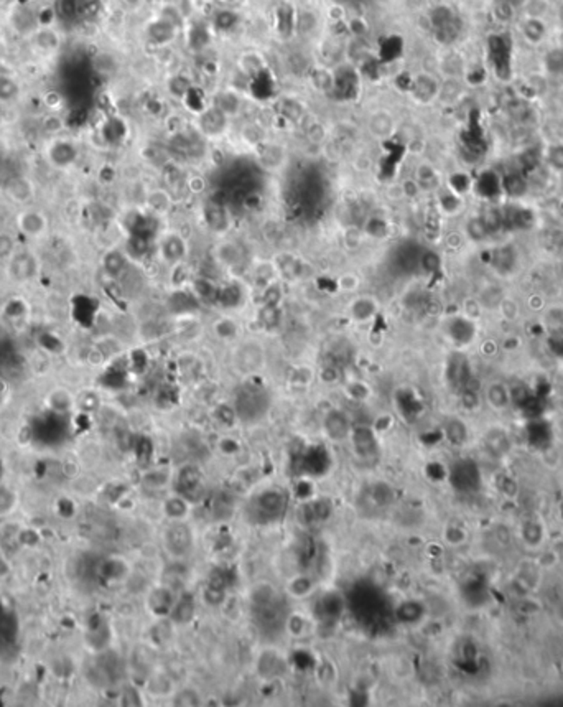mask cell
Listing matches in <instances>:
<instances>
[{
	"label": "cell",
	"instance_id": "33",
	"mask_svg": "<svg viewBox=\"0 0 563 707\" xmlns=\"http://www.w3.org/2000/svg\"><path fill=\"white\" fill-rule=\"evenodd\" d=\"M307 137L313 144H323L324 140H327V129L318 122L311 124V126L307 129Z\"/></svg>",
	"mask_w": 563,
	"mask_h": 707
},
{
	"label": "cell",
	"instance_id": "16",
	"mask_svg": "<svg viewBox=\"0 0 563 707\" xmlns=\"http://www.w3.org/2000/svg\"><path fill=\"white\" fill-rule=\"evenodd\" d=\"M333 513V505L329 500L308 501L302 508V519L305 525H318L327 521Z\"/></svg>",
	"mask_w": 563,
	"mask_h": 707
},
{
	"label": "cell",
	"instance_id": "22",
	"mask_svg": "<svg viewBox=\"0 0 563 707\" xmlns=\"http://www.w3.org/2000/svg\"><path fill=\"white\" fill-rule=\"evenodd\" d=\"M145 202H147L150 210H153L155 213H168L172 210V197L164 188L148 190Z\"/></svg>",
	"mask_w": 563,
	"mask_h": 707
},
{
	"label": "cell",
	"instance_id": "23",
	"mask_svg": "<svg viewBox=\"0 0 563 707\" xmlns=\"http://www.w3.org/2000/svg\"><path fill=\"white\" fill-rule=\"evenodd\" d=\"M173 605H175V597L170 590L158 589L152 594V596H150V607H152L153 612L158 615L170 613L172 612Z\"/></svg>",
	"mask_w": 563,
	"mask_h": 707
},
{
	"label": "cell",
	"instance_id": "17",
	"mask_svg": "<svg viewBox=\"0 0 563 707\" xmlns=\"http://www.w3.org/2000/svg\"><path fill=\"white\" fill-rule=\"evenodd\" d=\"M377 310L379 302L375 301V297H371V295H361V297H356L349 303V314L353 315V318L360 320V322L371 320L377 314Z\"/></svg>",
	"mask_w": 563,
	"mask_h": 707
},
{
	"label": "cell",
	"instance_id": "14",
	"mask_svg": "<svg viewBox=\"0 0 563 707\" xmlns=\"http://www.w3.org/2000/svg\"><path fill=\"white\" fill-rule=\"evenodd\" d=\"M395 129H397V126H395L394 116H392L389 111L377 109L369 116L368 131H369L371 137H374V139H377V140L390 139V137L394 135Z\"/></svg>",
	"mask_w": 563,
	"mask_h": 707
},
{
	"label": "cell",
	"instance_id": "6",
	"mask_svg": "<svg viewBox=\"0 0 563 707\" xmlns=\"http://www.w3.org/2000/svg\"><path fill=\"white\" fill-rule=\"evenodd\" d=\"M28 43L41 56L55 55L61 48V35L52 25H38L27 35Z\"/></svg>",
	"mask_w": 563,
	"mask_h": 707
},
{
	"label": "cell",
	"instance_id": "32",
	"mask_svg": "<svg viewBox=\"0 0 563 707\" xmlns=\"http://www.w3.org/2000/svg\"><path fill=\"white\" fill-rule=\"evenodd\" d=\"M360 277L356 276V274H344V276L340 277V281H338V285H340L341 290H344V292H356L357 289H360Z\"/></svg>",
	"mask_w": 563,
	"mask_h": 707
},
{
	"label": "cell",
	"instance_id": "18",
	"mask_svg": "<svg viewBox=\"0 0 563 707\" xmlns=\"http://www.w3.org/2000/svg\"><path fill=\"white\" fill-rule=\"evenodd\" d=\"M160 252L165 261L177 264L183 261V257L186 254V243L178 235H170L166 236L165 241H162Z\"/></svg>",
	"mask_w": 563,
	"mask_h": 707
},
{
	"label": "cell",
	"instance_id": "19",
	"mask_svg": "<svg viewBox=\"0 0 563 707\" xmlns=\"http://www.w3.org/2000/svg\"><path fill=\"white\" fill-rule=\"evenodd\" d=\"M195 612H196L195 598L191 597V594H183L178 600H175V605H173L170 615H172L175 623H178V625H185V623H190L191 620H193Z\"/></svg>",
	"mask_w": 563,
	"mask_h": 707
},
{
	"label": "cell",
	"instance_id": "35",
	"mask_svg": "<svg viewBox=\"0 0 563 707\" xmlns=\"http://www.w3.org/2000/svg\"><path fill=\"white\" fill-rule=\"evenodd\" d=\"M400 191H402L404 197L415 198L417 195L422 193V188H420V185L417 183L415 178H407L406 182L400 183Z\"/></svg>",
	"mask_w": 563,
	"mask_h": 707
},
{
	"label": "cell",
	"instance_id": "7",
	"mask_svg": "<svg viewBox=\"0 0 563 707\" xmlns=\"http://www.w3.org/2000/svg\"><path fill=\"white\" fill-rule=\"evenodd\" d=\"M16 230L22 232L25 238L40 239L49 230V219L43 211L27 208L16 216Z\"/></svg>",
	"mask_w": 563,
	"mask_h": 707
},
{
	"label": "cell",
	"instance_id": "15",
	"mask_svg": "<svg viewBox=\"0 0 563 707\" xmlns=\"http://www.w3.org/2000/svg\"><path fill=\"white\" fill-rule=\"evenodd\" d=\"M5 193L8 195V198L14 199L15 203L27 205V203L32 202V198L35 197V186H33L30 178L14 177L7 182Z\"/></svg>",
	"mask_w": 563,
	"mask_h": 707
},
{
	"label": "cell",
	"instance_id": "20",
	"mask_svg": "<svg viewBox=\"0 0 563 707\" xmlns=\"http://www.w3.org/2000/svg\"><path fill=\"white\" fill-rule=\"evenodd\" d=\"M366 500L374 508H387L394 501V490L387 483H375L366 492Z\"/></svg>",
	"mask_w": 563,
	"mask_h": 707
},
{
	"label": "cell",
	"instance_id": "4",
	"mask_svg": "<svg viewBox=\"0 0 563 707\" xmlns=\"http://www.w3.org/2000/svg\"><path fill=\"white\" fill-rule=\"evenodd\" d=\"M269 396L262 388L254 384H247L241 388L236 396L234 411L241 421L254 422L264 417L267 409H269Z\"/></svg>",
	"mask_w": 563,
	"mask_h": 707
},
{
	"label": "cell",
	"instance_id": "12",
	"mask_svg": "<svg viewBox=\"0 0 563 707\" xmlns=\"http://www.w3.org/2000/svg\"><path fill=\"white\" fill-rule=\"evenodd\" d=\"M8 270L10 276L19 282H27L36 276L38 272V259L32 252H19L16 251L14 257L8 261Z\"/></svg>",
	"mask_w": 563,
	"mask_h": 707
},
{
	"label": "cell",
	"instance_id": "13",
	"mask_svg": "<svg viewBox=\"0 0 563 707\" xmlns=\"http://www.w3.org/2000/svg\"><path fill=\"white\" fill-rule=\"evenodd\" d=\"M353 447L356 450L357 457L362 460H373L379 453L377 439H375L374 431L369 427H357L351 432Z\"/></svg>",
	"mask_w": 563,
	"mask_h": 707
},
{
	"label": "cell",
	"instance_id": "27",
	"mask_svg": "<svg viewBox=\"0 0 563 707\" xmlns=\"http://www.w3.org/2000/svg\"><path fill=\"white\" fill-rule=\"evenodd\" d=\"M104 269H106L107 274L111 276H119L125 270V265H127V257H125L122 252L119 251H109L106 256H104L102 261Z\"/></svg>",
	"mask_w": 563,
	"mask_h": 707
},
{
	"label": "cell",
	"instance_id": "37",
	"mask_svg": "<svg viewBox=\"0 0 563 707\" xmlns=\"http://www.w3.org/2000/svg\"><path fill=\"white\" fill-rule=\"evenodd\" d=\"M186 185H188V188H190L191 193H195V195L203 193V191L206 190V182H204V178L201 175L188 177Z\"/></svg>",
	"mask_w": 563,
	"mask_h": 707
},
{
	"label": "cell",
	"instance_id": "1",
	"mask_svg": "<svg viewBox=\"0 0 563 707\" xmlns=\"http://www.w3.org/2000/svg\"><path fill=\"white\" fill-rule=\"evenodd\" d=\"M254 623L267 636L280 633L289 622V605L285 598L274 592L272 587L262 585L254 590Z\"/></svg>",
	"mask_w": 563,
	"mask_h": 707
},
{
	"label": "cell",
	"instance_id": "5",
	"mask_svg": "<svg viewBox=\"0 0 563 707\" xmlns=\"http://www.w3.org/2000/svg\"><path fill=\"white\" fill-rule=\"evenodd\" d=\"M175 488L186 501H198L203 497V473L195 465H186L178 472Z\"/></svg>",
	"mask_w": 563,
	"mask_h": 707
},
{
	"label": "cell",
	"instance_id": "29",
	"mask_svg": "<svg viewBox=\"0 0 563 707\" xmlns=\"http://www.w3.org/2000/svg\"><path fill=\"white\" fill-rule=\"evenodd\" d=\"M186 500L181 497L170 498L165 505V513L168 514L170 518H183L188 513V505Z\"/></svg>",
	"mask_w": 563,
	"mask_h": 707
},
{
	"label": "cell",
	"instance_id": "24",
	"mask_svg": "<svg viewBox=\"0 0 563 707\" xmlns=\"http://www.w3.org/2000/svg\"><path fill=\"white\" fill-rule=\"evenodd\" d=\"M474 473L473 468L470 465H466V461H461L456 467L452 470V483L454 488H458L460 492H466V488H471L474 481Z\"/></svg>",
	"mask_w": 563,
	"mask_h": 707
},
{
	"label": "cell",
	"instance_id": "10",
	"mask_svg": "<svg viewBox=\"0 0 563 707\" xmlns=\"http://www.w3.org/2000/svg\"><path fill=\"white\" fill-rule=\"evenodd\" d=\"M165 546L173 557H183L191 551L193 534L185 525H173L165 532Z\"/></svg>",
	"mask_w": 563,
	"mask_h": 707
},
{
	"label": "cell",
	"instance_id": "31",
	"mask_svg": "<svg viewBox=\"0 0 563 707\" xmlns=\"http://www.w3.org/2000/svg\"><path fill=\"white\" fill-rule=\"evenodd\" d=\"M362 243V230L356 226H349L344 230V244L348 249H357Z\"/></svg>",
	"mask_w": 563,
	"mask_h": 707
},
{
	"label": "cell",
	"instance_id": "11",
	"mask_svg": "<svg viewBox=\"0 0 563 707\" xmlns=\"http://www.w3.org/2000/svg\"><path fill=\"white\" fill-rule=\"evenodd\" d=\"M323 429L327 435L335 442H343V440L351 437V422L348 415L340 409L328 411L323 419Z\"/></svg>",
	"mask_w": 563,
	"mask_h": 707
},
{
	"label": "cell",
	"instance_id": "25",
	"mask_svg": "<svg viewBox=\"0 0 563 707\" xmlns=\"http://www.w3.org/2000/svg\"><path fill=\"white\" fill-rule=\"evenodd\" d=\"M395 617L400 623H417L423 617V607L414 600L404 602L395 609Z\"/></svg>",
	"mask_w": 563,
	"mask_h": 707
},
{
	"label": "cell",
	"instance_id": "28",
	"mask_svg": "<svg viewBox=\"0 0 563 707\" xmlns=\"http://www.w3.org/2000/svg\"><path fill=\"white\" fill-rule=\"evenodd\" d=\"M16 252V243L14 236L8 232H0V261L8 263Z\"/></svg>",
	"mask_w": 563,
	"mask_h": 707
},
{
	"label": "cell",
	"instance_id": "26",
	"mask_svg": "<svg viewBox=\"0 0 563 707\" xmlns=\"http://www.w3.org/2000/svg\"><path fill=\"white\" fill-rule=\"evenodd\" d=\"M20 96V85L15 78L2 74L0 76V102L10 104L19 99Z\"/></svg>",
	"mask_w": 563,
	"mask_h": 707
},
{
	"label": "cell",
	"instance_id": "30",
	"mask_svg": "<svg viewBox=\"0 0 563 707\" xmlns=\"http://www.w3.org/2000/svg\"><path fill=\"white\" fill-rule=\"evenodd\" d=\"M214 330L221 338H232L237 334V327L232 320L229 318H221L214 323Z\"/></svg>",
	"mask_w": 563,
	"mask_h": 707
},
{
	"label": "cell",
	"instance_id": "39",
	"mask_svg": "<svg viewBox=\"0 0 563 707\" xmlns=\"http://www.w3.org/2000/svg\"><path fill=\"white\" fill-rule=\"evenodd\" d=\"M0 160H2V153H0Z\"/></svg>",
	"mask_w": 563,
	"mask_h": 707
},
{
	"label": "cell",
	"instance_id": "34",
	"mask_svg": "<svg viewBox=\"0 0 563 707\" xmlns=\"http://www.w3.org/2000/svg\"><path fill=\"white\" fill-rule=\"evenodd\" d=\"M290 590L295 597H305L311 590V582L310 579H307V577H298V579L291 582Z\"/></svg>",
	"mask_w": 563,
	"mask_h": 707
},
{
	"label": "cell",
	"instance_id": "40",
	"mask_svg": "<svg viewBox=\"0 0 563 707\" xmlns=\"http://www.w3.org/2000/svg\"><path fill=\"white\" fill-rule=\"evenodd\" d=\"M0 28H2V27H0Z\"/></svg>",
	"mask_w": 563,
	"mask_h": 707
},
{
	"label": "cell",
	"instance_id": "2",
	"mask_svg": "<svg viewBox=\"0 0 563 707\" xmlns=\"http://www.w3.org/2000/svg\"><path fill=\"white\" fill-rule=\"evenodd\" d=\"M349 609L364 627L375 628L386 620L387 600L373 585H360L349 596Z\"/></svg>",
	"mask_w": 563,
	"mask_h": 707
},
{
	"label": "cell",
	"instance_id": "36",
	"mask_svg": "<svg viewBox=\"0 0 563 707\" xmlns=\"http://www.w3.org/2000/svg\"><path fill=\"white\" fill-rule=\"evenodd\" d=\"M45 104H47V107L52 112H58L61 109L63 106V96L58 93V91H48L47 94H45Z\"/></svg>",
	"mask_w": 563,
	"mask_h": 707
},
{
	"label": "cell",
	"instance_id": "21",
	"mask_svg": "<svg viewBox=\"0 0 563 707\" xmlns=\"http://www.w3.org/2000/svg\"><path fill=\"white\" fill-rule=\"evenodd\" d=\"M415 180L423 190H435L438 186V172L430 162H422L415 168Z\"/></svg>",
	"mask_w": 563,
	"mask_h": 707
},
{
	"label": "cell",
	"instance_id": "8",
	"mask_svg": "<svg viewBox=\"0 0 563 707\" xmlns=\"http://www.w3.org/2000/svg\"><path fill=\"white\" fill-rule=\"evenodd\" d=\"M346 609V598L340 594L328 592L324 596H321L318 600H316L315 609V617L318 622L327 623V625H333L338 620L341 618V615L344 613Z\"/></svg>",
	"mask_w": 563,
	"mask_h": 707
},
{
	"label": "cell",
	"instance_id": "38",
	"mask_svg": "<svg viewBox=\"0 0 563 707\" xmlns=\"http://www.w3.org/2000/svg\"><path fill=\"white\" fill-rule=\"evenodd\" d=\"M175 704H180V706H195L198 704V697H196V694L193 691H183L178 694V697L175 699Z\"/></svg>",
	"mask_w": 563,
	"mask_h": 707
},
{
	"label": "cell",
	"instance_id": "9",
	"mask_svg": "<svg viewBox=\"0 0 563 707\" xmlns=\"http://www.w3.org/2000/svg\"><path fill=\"white\" fill-rule=\"evenodd\" d=\"M329 465H331V459L328 452L323 447H311L300 459L298 472L310 477H321L328 472Z\"/></svg>",
	"mask_w": 563,
	"mask_h": 707
},
{
	"label": "cell",
	"instance_id": "3",
	"mask_svg": "<svg viewBox=\"0 0 563 707\" xmlns=\"http://www.w3.org/2000/svg\"><path fill=\"white\" fill-rule=\"evenodd\" d=\"M289 508V497L283 490H264L249 501L245 514L252 525L267 526L282 521Z\"/></svg>",
	"mask_w": 563,
	"mask_h": 707
}]
</instances>
